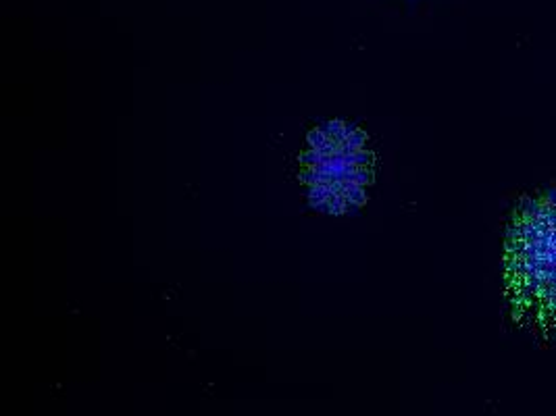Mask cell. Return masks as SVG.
Masks as SVG:
<instances>
[{"label": "cell", "instance_id": "6da1fadb", "mask_svg": "<svg viewBox=\"0 0 556 416\" xmlns=\"http://www.w3.org/2000/svg\"><path fill=\"white\" fill-rule=\"evenodd\" d=\"M502 283L512 321L556 337V191L523 200L508 221Z\"/></svg>", "mask_w": 556, "mask_h": 416}]
</instances>
